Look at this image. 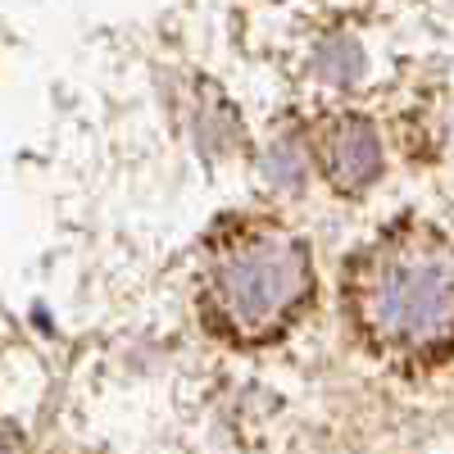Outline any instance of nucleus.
<instances>
[{
    "instance_id": "nucleus-1",
    "label": "nucleus",
    "mask_w": 454,
    "mask_h": 454,
    "mask_svg": "<svg viewBox=\"0 0 454 454\" xmlns=\"http://www.w3.org/2000/svg\"><path fill=\"white\" fill-rule=\"evenodd\" d=\"M346 318L359 340L400 368L454 355V241L432 223L387 227L346 259Z\"/></svg>"
},
{
    "instance_id": "nucleus-2",
    "label": "nucleus",
    "mask_w": 454,
    "mask_h": 454,
    "mask_svg": "<svg viewBox=\"0 0 454 454\" xmlns=\"http://www.w3.org/2000/svg\"><path fill=\"white\" fill-rule=\"evenodd\" d=\"M314 286L309 246L273 218H241L209 237L200 309L232 346H269L286 336L309 309Z\"/></svg>"
},
{
    "instance_id": "nucleus-3",
    "label": "nucleus",
    "mask_w": 454,
    "mask_h": 454,
    "mask_svg": "<svg viewBox=\"0 0 454 454\" xmlns=\"http://www.w3.org/2000/svg\"><path fill=\"white\" fill-rule=\"evenodd\" d=\"M309 160L336 196H359L382 177V137L364 114H327L309 137Z\"/></svg>"
}]
</instances>
